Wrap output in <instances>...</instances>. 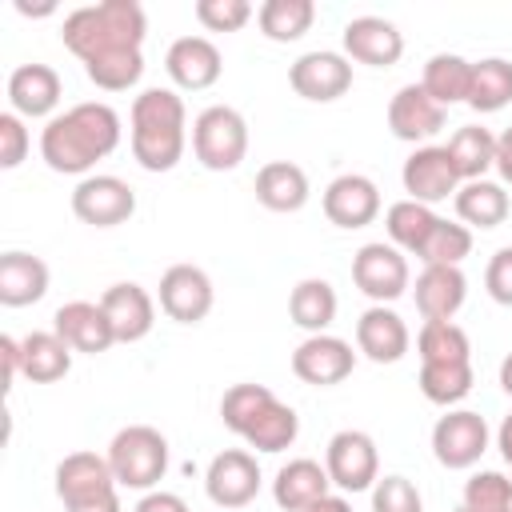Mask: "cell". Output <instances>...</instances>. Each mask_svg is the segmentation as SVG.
I'll list each match as a JSON object with an SVG mask.
<instances>
[{"label":"cell","mask_w":512,"mask_h":512,"mask_svg":"<svg viewBox=\"0 0 512 512\" xmlns=\"http://www.w3.org/2000/svg\"><path fill=\"white\" fill-rule=\"evenodd\" d=\"M120 144V116L104 100L72 104L56 112L40 132V156L52 172L64 176H92L96 160L112 156Z\"/></svg>","instance_id":"obj_1"},{"label":"cell","mask_w":512,"mask_h":512,"mask_svg":"<svg viewBox=\"0 0 512 512\" xmlns=\"http://www.w3.org/2000/svg\"><path fill=\"white\" fill-rule=\"evenodd\" d=\"M148 32V16L136 0H104V4H84L64 16L60 40L72 56L84 64L108 52H140Z\"/></svg>","instance_id":"obj_2"},{"label":"cell","mask_w":512,"mask_h":512,"mask_svg":"<svg viewBox=\"0 0 512 512\" xmlns=\"http://www.w3.org/2000/svg\"><path fill=\"white\" fill-rule=\"evenodd\" d=\"M132 156L144 172H172L184 156V100L172 88H144L132 100Z\"/></svg>","instance_id":"obj_3"},{"label":"cell","mask_w":512,"mask_h":512,"mask_svg":"<svg viewBox=\"0 0 512 512\" xmlns=\"http://www.w3.org/2000/svg\"><path fill=\"white\" fill-rule=\"evenodd\" d=\"M108 456L68 452L56 464V496L64 512H120V492Z\"/></svg>","instance_id":"obj_4"},{"label":"cell","mask_w":512,"mask_h":512,"mask_svg":"<svg viewBox=\"0 0 512 512\" xmlns=\"http://www.w3.org/2000/svg\"><path fill=\"white\" fill-rule=\"evenodd\" d=\"M108 464L120 488L152 492L168 472V440L152 424H128L112 436Z\"/></svg>","instance_id":"obj_5"},{"label":"cell","mask_w":512,"mask_h":512,"mask_svg":"<svg viewBox=\"0 0 512 512\" xmlns=\"http://www.w3.org/2000/svg\"><path fill=\"white\" fill-rule=\"evenodd\" d=\"M192 152L208 172H232L248 156V120L228 108L212 104L192 120Z\"/></svg>","instance_id":"obj_6"},{"label":"cell","mask_w":512,"mask_h":512,"mask_svg":"<svg viewBox=\"0 0 512 512\" xmlns=\"http://www.w3.org/2000/svg\"><path fill=\"white\" fill-rule=\"evenodd\" d=\"M324 468H328V480L340 488V492H368L376 480H380V452H376V440L360 428H340L332 440H328V452H324Z\"/></svg>","instance_id":"obj_7"},{"label":"cell","mask_w":512,"mask_h":512,"mask_svg":"<svg viewBox=\"0 0 512 512\" xmlns=\"http://www.w3.org/2000/svg\"><path fill=\"white\" fill-rule=\"evenodd\" d=\"M352 280L372 304H392L408 292V260L396 244H360L352 256Z\"/></svg>","instance_id":"obj_8"},{"label":"cell","mask_w":512,"mask_h":512,"mask_svg":"<svg viewBox=\"0 0 512 512\" xmlns=\"http://www.w3.org/2000/svg\"><path fill=\"white\" fill-rule=\"evenodd\" d=\"M72 212L92 228H116L136 212V192L120 176L92 172L72 188Z\"/></svg>","instance_id":"obj_9"},{"label":"cell","mask_w":512,"mask_h":512,"mask_svg":"<svg viewBox=\"0 0 512 512\" xmlns=\"http://www.w3.org/2000/svg\"><path fill=\"white\" fill-rule=\"evenodd\" d=\"M204 492L220 512H236V508L252 504L256 492H260L256 456L244 452V448H224L220 456H212V464L204 472Z\"/></svg>","instance_id":"obj_10"},{"label":"cell","mask_w":512,"mask_h":512,"mask_svg":"<svg viewBox=\"0 0 512 512\" xmlns=\"http://www.w3.org/2000/svg\"><path fill=\"white\" fill-rule=\"evenodd\" d=\"M488 452V420L472 408H452L432 428V456L444 468H472Z\"/></svg>","instance_id":"obj_11"},{"label":"cell","mask_w":512,"mask_h":512,"mask_svg":"<svg viewBox=\"0 0 512 512\" xmlns=\"http://www.w3.org/2000/svg\"><path fill=\"white\" fill-rule=\"evenodd\" d=\"M356 368V352L348 340L340 336H328V332H316V336H304L292 352V372L296 380L312 384V388H332L340 380H348Z\"/></svg>","instance_id":"obj_12"},{"label":"cell","mask_w":512,"mask_h":512,"mask_svg":"<svg viewBox=\"0 0 512 512\" xmlns=\"http://www.w3.org/2000/svg\"><path fill=\"white\" fill-rule=\"evenodd\" d=\"M288 84L296 96H304L312 104H332L352 88V64L340 52L316 48V52H304L300 60H292Z\"/></svg>","instance_id":"obj_13"},{"label":"cell","mask_w":512,"mask_h":512,"mask_svg":"<svg viewBox=\"0 0 512 512\" xmlns=\"http://www.w3.org/2000/svg\"><path fill=\"white\" fill-rule=\"evenodd\" d=\"M400 180H404L408 200L428 204V208L440 204V200H448V196H456V188H460V176H456L452 156H448L444 144H424V148H416V152L404 160Z\"/></svg>","instance_id":"obj_14"},{"label":"cell","mask_w":512,"mask_h":512,"mask_svg":"<svg viewBox=\"0 0 512 512\" xmlns=\"http://www.w3.org/2000/svg\"><path fill=\"white\" fill-rule=\"evenodd\" d=\"M212 280L196 264H172L160 276V312L176 324H200L212 312Z\"/></svg>","instance_id":"obj_15"},{"label":"cell","mask_w":512,"mask_h":512,"mask_svg":"<svg viewBox=\"0 0 512 512\" xmlns=\"http://www.w3.org/2000/svg\"><path fill=\"white\" fill-rule=\"evenodd\" d=\"M344 56L368 68H392L404 56V36L384 16H356L344 24Z\"/></svg>","instance_id":"obj_16"},{"label":"cell","mask_w":512,"mask_h":512,"mask_svg":"<svg viewBox=\"0 0 512 512\" xmlns=\"http://www.w3.org/2000/svg\"><path fill=\"white\" fill-rule=\"evenodd\" d=\"M324 216L336 228H364L380 216V188L360 172H344L324 188Z\"/></svg>","instance_id":"obj_17"},{"label":"cell","mask_w":512,"mask_h":512,"mask_svg":"<svg viewBox=\"0 0 512 512\" xmlns=\"http://www.w3.org/2000/svg\"><path fill=\"white\" fill-rule=\"evenodd\" d=\"M52 332L72 352H88V356H100V352H108L116 344V332H112L104 308L92 304V300H68V304H60L56 316H52Z\"/></svg>","instance_id":"obj_18"},{"label":"cell","mask_w":512,"mask_h":512,"mask_svg":"<svg viewBox=\"0 0 512 512\" xmlns=\"http://www.w3.org/2000/svg\"><path fill=\"white\" fill-rule=\"evenodd\" d=\"M164 68H168L176 88L204 92V88H212L220 80L224 60H220V48L208 36H180V40H172V48L164 56Z\"/></svg>","instance_id":"obj_19"},{"label":"cell","mask_w":512,"mask_h":512,"mask_svg":"<svg viewBox=\"0 0 512 512\" xmlns=\"http://www.w3.org/2000/svg\"><path fill=\"white\" fill-rule=\"evenodd\" d=\"M388 128H392L396 140H408V144L424 148V140H432L444 128V108L420 84H404L388 100Z\"/></svg>","instance_id":"obj_20"},{"label":"cell","mask_w":512,"mask_h":512,"mask_svg":"<svg viewBox=\"0 0 512 512\" xmlns=\"http://www.w3.org/2000/svg\"><path fill=\"white\" fill-rule=\"evenodd\" d=\"M100 308H104V316H108V324H112V332H116V344H136V340H144V336L152 332V324H156V304H152V296H148L140 284H132V280L112 284V288L100 296Z\"/></svg>","instance_id":"obj_21"},{"label":"cell","mask_w":512,"mask_h":512,"mask_svg":"<svg viewBox=\"0 0 512 512\" xmlns=\"http://www.w3.org/2000/svg\"><path fill=\"white\" fill-rule=\"evenodd\" d=\"M408 344H412L408 324L392 308L372 304V308L360 312V320H356V348L372 364H396V360H404L408 356Z\"/></svg>","instance_id":"obj_22"},{"label":"cell","mask_w":512,"mask_h":512,"mask_svg":"<svg viewBox=\"0 0 512 512\" xmlns=\"http://www.w3.org/2000/svg\"><path fill=\"white\" fill-rule=\"evenodd\" d=\"M8 104L24 120H40V116L52 120V112L60 104V76H56V68L36 64V60L32 64H20L8 76Z\"/></svg>","instance_id":"obj_23"},{"label":"cell","mask_w":512,"mask_h":512,"mask_svg":"<svg viewBox=\"0 0 512 512\" xmlns=\"http://www.w3.org/2000/svg\"><path fill=\"white\" fill-rule=\"evenodd\" d=\"M412 296H416V308H420L424 320H452L464 308L468 280L452 264H424V272L416 276Z\"/></svg>","instance_id":"obj_24"},{"label":"cell","mask_w":512,"mask_h":512,"mask_svg":"<svg viewBox=\"0 0 512 512\" xmlns=\"http://www.w3.org/2000/svg\"><path fill=\"white\" fill-rule=\"evenodd\" d=\"M332 480H328V468L300 456V460H288L276 480H272V500L284 508V512H304L308 504H316L320 496H328Z\"/></svg>","instance_id":"obj_25"},{"label":"cell","mask_w":512,"mask_h":512,"mask_svg":"<svg viewBox=\"0 0 512 512\" xmlns=\"http://www.w3.org/2000/svg\"><path fill=\"white\" fill-rule=\"evenodd\" d=\"M48 292V264L32 252H4L0 256V304L4 308H24L36 304Z\"/></svg>","instance_id":"obj_26"},{"label":"cell","mask_w":512,"mask_h":512,"mask_svg":"<svg viewBox=\"0 0 512 512\" xmlns=\"http://www.w3.org/2000/svg\"><path fill=\"white\" fill-rule=\"evenodd\" d=\"M256 200L268 212H300L308 204V172L292 160H268L256 172Z\"/></svg>","instance_id":"obj_27"},{"label":"cell","mask_w":512,"mask_h":512,"mask_svg":"<svg viewBox=\"0 0 512 512\" xmlns=\"http://www.w3.org/2000/svg\"><path fill=\"white\" fill-rule=\"evenodd\" d=\"M452 200H456V216L472 228H500L512 212V200L496 180H468L456 188Z\"/></svg>","instance_id":"obj_28"},{"label":"cell","mask_w":512,"mask_h":512,"mask_svg":"<svg viewBox=\"0 0 512 512\" xmlns=\"http://www.w3.org/2000/svg\"><path fill=\"white\" fill-rule=\"evenodd\" d=\"M336 308H340L336 288H332L328 280H320V276H304V280L288 292V316H292V324L304 328L308 336L324 332V328L336 320Z\"/></svg>","instance_id":"obj_29"},{"label":"cell","mask_w":512,"mask_h":512,"mask_svg":"<svg viewBox=\"0 0 512 512\" xmlns=\"http://www.w3.org/2000/svg\"><path fill=\"white\" fill-rule=\"evenodd\" d=\"M420 88L440 104H468V88H472V60L456 56V52H436L428 64H424V76H420Z\"/></svg>","instance_id":"obj_30"},{"label":"cell","mask_w":512,"mask_h":512,"mask_svg":"<svg viewBox=\"0 0 512 512\" xmlns=\"http://www.w3.org/2000/svg\"><path fill=\"white\" fill-rule=\"evenodd\" d=\"M20 368L32 384H52L68 376L72 368V348L56 332H28L20 340Z\"/></svg>","instance_id":"obj_31"},{"label":"cell","mask_w":512,"mask_h":512,"mask_svg":"<svg viewBox=\"0 0 512 512\" xmlns=\"http://www.w3.org/2000/svg\"><path fill=\"white\" fill-rule=\"evenodd\" d=\"M452 156V168L460 176V184L468 180H484L488 168H496V136L480 124H464L452 132V140L444 144Z\"/></svg>","instance_id":"obj_32"},{"label":"cell","mask_w":512,"mask_h":512,"mask_svg":"<svg viewBox=\"0 0 512 512\" xmlns=\"http://www.w3.org/2000/svg\"><path fill=\"white\" fill-rule=\"evenodd\" d=\"M440 216L428 208V204H416V200H396L388 212H384V228H388V244H396L400 252H412L420 256L428 236L436 232Z\"/></svg>","instance_id":"obj_33"},{"label":"cell","mask_w":512,"mask_h":512,"mask_svg":"<svg viewBox=\"0 0 512 512\" xmlns=\"http://www.w3.org/2000/svg\"><path fill=\"white\" fill-rule=\"evenodd\" d=\"M296 436H300V416H296V408L272 400V404L248 424V432H244L240 440H244L248 448H256V452H284V448L296 444Z\"/></svg>","instance_id":"obj_34"},{"label":"cell","mask_w":512,"mask_h":512,"mask_svg":"<svg viewBox=\"0 0 512 512\" xmlns=\"http://www.w3.org/2000/svg\"><path fill=\"white\" fill-rule=\"evenodd\" d=\"M416 352H420V364H468L472 360L468 332L452 320H424L416 336Z\"/></svg>","instance_id":"obj_35"},{"label":"cell","mask_w":512,"mask_h":512,"mask_svg":"<svg viewBox=\"0 0 512 512\" xmlns=\"http://www.w3.org/2000/svg\"><path fill=\"white\" fill-rule=\"evenodd\" d=\"M512 100V64L504 56H488L472 64L468 108L472 112H500Z\"/></svg>","instance_id":"obj_36"},{"label":"cell","mask_w":512,"mask_h":512,"mask_svg":"<svg viewBox=\"0 0 512 512\" xmlns=\"http://www.w3.org/2000/svg\"><path fill=\"white\" fill-rule=\"evenodd\" d=\"M256 20H260V32H264L268 40L292 44V40H300V36L312 28L316 4H312V0H264L260 12H256Z\"/></svg>","instance_id":"obj_37"},{"label":"cell","mask_w":512,"mask_h":512,"mask_svg":"<svg viewBox=\"0 0 512 512\" xmlns=\"http://www.w3.org/2000/svg\"><path fill=\"white\" fill-rule=\"evenodd\" d=\"M472 360L468 364H420V392L432 404H460L472 392Z\"/></svg>","instance_id":"obj_38"},{"label":"cell","mask_w":512,"mask_h":512,"mask_svg":"<svg viewBox=\"0 0 512 512\" xmlns=\"http://www.w3.org/2000/svg\"><path fill=\"white\" fill-rule=\"evenodd\" d=\"M88 80L104 92H128L140 84L144 76V56L140 52H108V56H96L84 64Z\"/></svg>","instance_id":"obj_39"},{"label":"cell","mask_w":512,"mask_h":512,"mask_svg":"<svg viewBox=\"0 0 512 512\" xmlns=\"http://www.w3.org/2000/svg\"><path fill=\"white\" fill-rule=\"evenodd\" d=\"M272 400H276V396H272V388H264V384H232V388L220 396V420H224V428H232L236 436H244L248 424H252Z\"/></svg>","instance_id":"obj_40"},{"label":"cell","mask_w":512,"mask_h":512,"mask_svg":"<svg viewBox=\"0 0 512 512\" xmlns=\"http://www.w3.org/2000/svg\"><path fill=\"white\" fill-rule=\"evenodd\" d=\"M456 512H512V480L492 468L468 476Z\"/></svg>","instance_id":"obj_41"},{"label":"cell","mask_w":512,"mask_h":512,"mask_svg":"<svg viewBox=\"0 0 512 512\" xmlns=\"http://www.w3.org/2000/svg\"><path fill=\"white\" fill-rule=\"evenodd\" d=\"M468 252H472V232H468V224L440 220L436 232L428 236L420 260H424V264H452V268H460V260H464Z\"/></svg>","instance_id":"obj_42"},{"label":"cell","mask_w":512,"mask_h":512,"mask_svg":"<svg viewBox=\"0 0 512 512\" xmlns=\"http://www.w3.org/2000/svg\"><path fill=\"white\" fill-rule=\"evenodd\" d=\"M372 512H424V500L408 476H380L372 484Z\"/></svg>","instance_id":"obj_43"},{"label":"cell","mask_w":512,"mask_h":512,"mask_svg":"<svg viewBox=\"0 0 512 512\" xmlns=\"http://www.w3.org/2000/svg\"><path fill=\"white\" fill-rule=\"evenodd\" d=\"M196 20L208 32H240L252 20L248 0H196Z\"/></svg>","instance_id":"obj_44"},{"label":"cell","mask_w":512,"mask_h":512,"mask_svg":"<svg viewBox=\"0 0 512 512\" xmlns=\"http://www.w3.org/2000/svg\"><path fill=\"white\" fill-rule=\"evenodd\" d=\"M28 144H32V140H28V128H24V116L0 112V168H4V172H12V168L24 164Z\"/></svg>","instance_id":"obj_45"},{"label":"cell","mask_w":512,"mask_h":512,"mask_svg":"<svg viewBox=\"0 0 512 512\" xmlns=\"http://www.w3.org/2000/svg\"><path fill=\"white\" fill-rule=\"evenodd\" d=\"M484 288H488V296H492L496 304H508V308H512V244L500 248V252L488 260V268H484Z\"/></svg>","instance_id":"obj_46"},{"label":"cell","mask_w":512,"mask_h":512,"mask_svg":"<svg viewBox=\"0 0 512 512\" xmlns=\"http://www.w3.org/2000/svg\"><path fill=\"white\" fill-rule=\"evenodd\" d=\"M132 512H188V504H184L176 492H160V488H152V492L140 496V504H136Z\"/></svg>","instance_id":"obj_47"},{"label":"cell","mask_w":512,"mask_h":512,"mask_svg":"<svg viewBox=\"0 0 512 512\" xmlns=\"http://www.w3.org/2000/svg\"><path fill=\"white\" fill-rule=\"evenodd\" d=\"M0 360H4V388H12V380L24 376V368H20V340L0 336Z\"/></svg>","instance_id":"obj_48"},{"label":"cell","mask_w":512,"mask_h":512,"mask_svg":"<svg viewBox=\"0 0 512 512\" xmlns=\"http://www.w3.org/2000/svg\"><path fill=\"white\" fill-rule=\"evenodd\" d=\"M496 172L504 184H512V128H504L496 136Z\"/></svg>","instance_id":"obj_49"},{"label":"cell","mask_w":512,"mask_h":512,"mask_svg":"<svg viewBox=\"0 0 512 512\" xmlns=\"http://www.w3.org/2000/svg\"><path fill=\"white\" fill-rule=\"evenodd\" d=\"M304 512H352V504H348L344 496H332V492H328V496H320L316 504H308Z\"/></svg>","instance_id":"obj_50"},{"label":"cell","mask_w":512,"mask_h":512,"mask_svg":"<svg viewBox=\"0 0 512 512\" xmlns=\"http://www.w3.org/2000/svg\"><path fill=\"white\" fill-rule=\"evenodd\" d=\"M496 448H500V456L512 464V412L500 420V432H496Z\"/></svg>","instance_id":"obj_51"},{"label":"cell","mask_w":512,"mask_h":512,"mask_svg":"<svg viewBox=\"0 0 512 512\" xmlns=\"http://www.w3.org/2000/svg\"><path fill=\"white\" fill-rule=\"evenodd\" d=\"M16 12H20V16H48V12H56V4H36V8H32V4L16 0Z\"/></svg>","instance_id":"obj_52"},{"label":"cell","mask_w":512,"mask_h":512,"mask_svg":"<svg viewBox=\"0 0 512 512\" xmlns=\"http://www.w3.org/2000/svg\"><path fill=\"white\" fill-rule=\"evenodd\" d=\"M500 388L512 396V352L504 356V364H500Z\"/></svg>","instance_id":"obj_53"}]
</instances>
